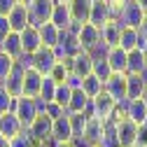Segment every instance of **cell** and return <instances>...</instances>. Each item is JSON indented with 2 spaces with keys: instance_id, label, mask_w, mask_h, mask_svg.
I'll list each match as a JSON object with an SVG mask.
<instances>
[{
  "instance_id": "6",
  "label": "cell",
  "mask_w": 147,
  "mask_h": 147,
  "mask_svg": "<svg viewBox=\"0 0 147 147\" xmlns=\"http://www.w3.org/2000/svg\"><path fill=\"white\" fill-rule=\"evenodd\" d=\"M103 91L110 98H115V103H124L126 100V72H112L103 82Z\"/></svg>"
},
{
  "instance_id": "22",
  "label": "cell",
  "mask_w": 147,
  "mask_h": 147,
  "mask_svg": "<svg viewBox=\"0 0 147 147\" xmlns=\"http://www.w3.org/2000/svg\"><path fill=\"white\" fill-rule=\"evenodd\" d=\"M91 3H94V0H70V3H68V9H70V16H72V24H75V26L89 21Z\"/></svg>"
},
{
  "instance_id": "5",
  "label": "cell",
  "mask_w": 147,
  "mask_h": 147,
  "mask_svg": "<svg viewBox=\"0 0 147 147\" xmlns=\"http://www.w3.org/2000/svg\"><path fill=\"white\" fill-rule=\"evenodd\" d=\"M51 49H54V54H56V59H65V56H75L82 47H80V42L75 38V30L68 28V30H61L59 42L54 45Z\"/></svg>"
},
{
  "instance_id": "54",
  "label": "cell",
  "mask_w": 147,
  "mask_h": 147,
  "mask_svg": "<svg viewBox=\"0 0 147 147\" xmlns=\"http://www.w3.org/2000/svg\"><path fill=\"white\" fill-rule=\"evenodd\" d=\"M56 3H70V0H56Z\"/></svg>"
},
{
  "instance_id": "53",
  "label": "cell",
  "mask_w": 147,
  "mask_h": 147,
  "mask_svg": "<svg viewBox=\"0 0 147 147\" xmlns=\"http://www.w3.org/2000/svg\"><path fill=\"white\" fill-rule=\"evenodd\" d=\"M16 3H24V5H28V3H30V0H16Z\"/></svg>"
},
{
  "instance_id": "44",
  "label": "cell",
  "mask_w": 147,
  "mask_h": 147,
  "mask_svg": "<svg viewBox=\"0 0 147 147\" xmlns=\"http://www.w3.org/2000/svg\"><path fill=\"white\" fill-rule=\"evenodd\" d=\"M14 3H16V0H0V14H7Z\"/></svg>"
},
{
  "instance_id": "19",
  "label": "cell",
  "mask_w": 147,
  "mask_h": 147,
  "mask_svg": "<svg viewBox=\"0 0 147 147\" xmlns=\"http://www.w3.org/2000/svg\"><path fill=\"white\" fill-rule=\"evenodd\" d=\"M103 56H105V61H107V65H110L112 72H126V51L119 45L107 47Z\"/></svg>"
},
{
  "instance_id": "48",
  "label": "cell",
  "mask_w": 147,
  "mask_h": 147,
  "mask_svg": "<svg viewBox=\"0 0 147 147\" xmlns=\"http://www.w3.org/2000/svg\"><path fill=\"white\" fill-rule=\"evenodd\" d=\"M136 3H138V5H140V7H142V12H145V14H147V0H136Z\"/></svg>"
},
{
  "instance_id": "13",
  "label": "cell",
  "mask_w": 147,
  "mask_h": 147,
  "mask_svg": "<svg viewBox=\"0 0 147 147\" xmlns=\"http://www.w3.org/2000/svg\"><path fill=\"white\" fill-rule=\"evenodd\" d=\"M56 54H54L51 47H40L38 51L33 54V68L42 72V75H49V70L54 68V63H56Z\"/></svg>"
},
{
  "instance_id": "4",
  "label": "cell",
  "mask_w": 147,
  "mask_h": 147,
  "mask_svg": "<svg viewBox=\"0 0 147 147\" xmlns=\"http://www.w3.org/2000/svg\"><path fill=\"white\" fill-rule=\"evenodd\" d=\"M12 112L19 117V121L24 124V128L30 126V121L38 115V107H35V98H28V96H16L14 98V105H12Z\"/></svg>"
},
{
  "instance_id": "1",
  "label": "cell",
  "mask_w": 147,
  "mask_h": 147,
  "mask_svg": "<svg viewBox=\"0 0 147 147\" xmlns=\"http://www.w3.org/2000/svg\"><path fill=\"white\" fill-rule=\"evenodd\" d=\"M138 126H140V124H136L133 119H128V117L115 119V138H117L119 147H133V145H136Z\"/></svg>"
},
{
  "instance_id": "47",
  "label": "cell",
  "mask_w": 147,
  "mask_h": 147,
  "mask_svg": "<svg viewBox=\"0 0 147 147\" xmlns=\"http://www.w3.org/2000/svg\"><path fill=\"white\" fill-rule=\"evenodd\" d=\"M54 147H75V142L68 140V142H54Z\"/></svg>"
},
{
  "instance_id": "8",
  "label": "cell",
  "mask_w": 147,
  "mask_h": 147,
  "mask_svg": "<svg viewBox=\"0 0 147 147\" xmlns=\"http://www.w3.org/2000/svg\"><path fill=\"white\" fill-rule=\"evenodd\" d=\"M75 38H77V42H80V47L82 49H86V51H91L98 42H100V28L98 26H94V24H80L77 28H75Z\"/></svg>"
},
{
  "instance_id": "9",
  "label": "cell",
  "mask_w": 147,
  "mask_h": 147,
  "mask_svg": "<svg viewBox=\"0 0 147 147\" xmlns=\"http://www.w3.org/2000/svg\"><path fill=\"white\" fill-rule=\"evenodd\" d=\"M24 70H26L24 65L14 63V68L9 70V75H7L3 82H0V86H3L9 96H14V98L24 94Z\"/></svg>"
},
{
  "instance_id": "45",
  "label": "cell",
  "mask_w": 147,
  "mask_h": 147,
  "mask_svg": "<svg viewBox=\"0 0 147 147\" xmlns=\"http://www.w3.org/2000/svg\"><path fill=\"white\" fill-rule=\"evenodd\" d=\"M138 30H140V35H142V40L147 42V14L142 16V21H140V26H138Z\"/></svg>"
},
{
  "instance_id": "23",
  "label": "cell",
  "mask_w": 147,
  "mask_h": 147,
  "mask_svg": "<svg viewBox=\"0 0 147 147\" xmlns=\"http://www.w3.org/2000/svg\"><path fill=\"white\" fill-rule=\"evenodd\" d=\"M147 70L145 56H142V49H131L126 51V72L128 75H142Z\"/></svg>"
},
{
  "instance_id": "18",
  "label": "cell",
  "mask_w": 147,
  "mask_h": 147,
  "mask_svg": "<svg viewBox=\"0 0 147 147\" xmlns=\"http://www.w3.org/2000/svg\"><path fill=\"white\" fill-rule=\"evenodd\" d=\"M42 72H38L33 65L24 70V96L28 98H35V96H40V84H42Z\"/></svg>"
},
{
  "instance_id": "35",
  "label": "cell",
  "mask_w": 147,
  "mask_h": 147,
  "mask_svg": "<svg viewBox=\"0 0 147 147\" xmlns=\"http://www.w3.org/2000/svg\"><path fill=\"white\" fill-rule=\"evenodd\" d=\"M70 94H72V89L63 82V84H56V94H54V100H56L63 110L68 107V100H70Z\"/></svg>"
},
{
  "instance_id": "46",
  "label": "cell",
  "mask_w": 147,
  "mask_h": 147,
  "mask_svg": "<svg viewBox=\"0 0 147 147\" xmlns=\"http://www.w3.org/2000/svg\"><path fill=\"white\" fill-rule=\"evenodd\" d=\"M35 147H54V140H42V142H35Z\"/></svg>"
},
{
  "instance_id": "25",
  "label": "cell",
  "mask_w": 147,
  "mask_h": 147,
  "mask_svg": "<svg viewBox=\"0 0 147 147\" xmlns=\"http://www.w3.org/2000/svg\"><path fill=\"white\" fill-rule=\"evenodd\" d=\"M0 49H3L5 54H9L12 59H19L24 49H21V38H19V33L16 30H9L3 40H0Z\"/></svg>"
},
{
  "instance_id": "10",
  "label": "cell",
  "mask_w": 147,
  "mask_h": 147,
  "mask_svg": "<svg viewBox=\"0 0 147 147\" xmlns=\"http://www.w3.org/2000/svg\"><path fill=\"white\" fill-rule=\"evenodd\" d=\"M142 16H145V12H142V7L136 3V0H126V5L121 7V12H119V24L121 26H131V28H138L140 26V21H142Z\"/></svg>"
},
{
  "instance_id": "20",
  "label": "cell",
  "mask_w": 147,
  "mask_h": 147,
  "mask_svg": "<svg viewBox=\"0 0 147 147\" xmlns=\"http://www.w3.org/2000/svg\"><path fill=\"white\" fill-rule=\"evenodd\" d=\"M49 21L56 26L59 30H68V28L75 26V24H72V16H70V9H68V3H56V5H54Z\"/></svg>"
},
{
  "instance_id": "33",
  "label": "cell",
  "mask_w": 147,
  "mask_h": 147,
  "mask_svg": "<svg viewBox=\"0 0 147 147\" xmlns=\"http://www.w3.org/2000/svg\"><path fill=\"white\" fill-rule=\"evenodd\" d=\"M68 117H70V126H72V136H75V138H82L89 115H84V112H72V115H68ZM75 138H72V140H75Z\"/></svg>"
},
{
  "instance_id": "2",
  "label": "cell",
  "mask_w": 147,
  "mask_h": 147,
  "mask_svg": "<svg viewBox=\"0 0 147 147\" xmlns=\"http://www.w3.org/2000/svg\"><path fill=\"white\" fill-rule=\"evenodd\" d=\"M54 5H56V0H30L26 5L28 7V16H30V26L40 28L42 24H47L51 19Z\"/></svg>"
},
{
  "instance_id": "37",
  "label": "cell",
  "mask_w": 147,
  "mask_h": 147,
  "mask_svg": "<svg viewBox=\"0 0 147 147\" xmlns=\"http://www.w3.org/2000/svg\"><path fill=\"white\" fill-rule=\"evenodd\" d=\"M9 147H35V140L26 133V128L19 133V136H14V138H9Z\"/></svg>"
},
{
  "instance_id": "11",
  "label": "cell",
  "mask_w": 147,
  "mask_h": 147,
  "mask_svg": "<svg viewBox=\"0 0 147 147\" xmlns=\"http://www.w3.org/2000/svg\"><path fill=\"white\" fill-rule=\"evenodd\" d=\"M7 16V21H9V28L12 30H24L26 26H30V16H28V7L24 5V3H14L12 5V9L5 14Z\"/></svg>"
},
{
  "instance_id": "14",
  "label": "cell",
  "mask_w": 147,
  "mask_h": 147,
  "mask_svg": "<svg viewBox=\"0 0 147 147\" xmlns=\"http://www.w3.org/2000/svg\"><path fill=\"white\" fill-rule=\"evenodd\" d=\"M124 51H131V49H142L145 47V40L138 28H131V26H121V33H119V42H117Z\"/></svg>"
},
{
  "instance_id": "29",
  "label": "cell",
  "mask_w": 147,
  "mask_h": 147,
  "mask_svg": "<svg viewBox=\"0 0 147 147\" xmlns=\"http://www.w3.org/2000/svg\"><path fill=\"white\" fill-rule=\"evenodd\" d=\"M126 117H128V119H133L136 124H142V119L147 117V105L142 103V98L126 100Z\"/></svg>"
},
{
  "instance_id": "34",
  "label": "cell",
  "mask_w": 147,
  "mask_h": 147,
  "mask_svg": "<svg viewBox=\"0 0 147 147\" xmlns=\"http://www.w3.org/2000/svg\"><path fill=\"white\" fill-rule=\"evenodd\" d=\"M54 94H56V82H54L49 75H45L42 84H40V98L45 103H49V100H54Z\"/></svg>"
},
{
  "instance_id": "12",
  "label": "cell",
  "mask_w": 147,
  "mask_h": 147,
  "mask_svg": "<svg viewBox=\"0 0 147 147\" xmlns=\"http://www.w3.org/2000/svg\"><path fill=\"white\" fill-rule=\"evenodd\" d=\"M75 136H72V126H70V117L68 112L56 117V119H51V140L54 142H68L72 140Z\"/></svg>"
},
{
  "instance_id": "31",
  "label": "cell",
  "mask_w": 147,
  "mask_h": 147,
  "mask_svg": "<svg viewBox=\"0 0 147 147\" xmlns=\"http://www.w3.org/2000/svg\"><path fill=\"white\" fill-rule=\"evenodd\" d=\"M82 91H84L89 98H94V96H98L100 91H103V82L94 75V72H89L86 77H82Z\"/></svg>"
},
{
  "instance_id": "52",
  "label": "cell",
  "mask_w": 147,
  "mask_h": 147,
  "mask_svg": "<svg viewBox=\"0 0 147 147\" xmlns=\"http://www.w3.org/2000/svg\"><path fill=\"white\" fill-rule=\"evenodd\" d=\"M140 126H142V128H145V131H147V117L142 119V124H140Z\"/></svg>"
},
{
  "instance_id": "39",
  "label": "cell",
  "mask_w": 147,
  "mask_h": 147,
  "mask_svg": "<svg viewBox=\"0 0 147 147\" xmlns=\"http://www.w3.org/2000/svg\"><path fill=\"white\" fill-rule=\"evenodd\" d=\"M45 115L47 117H51V119H56V117H61V115H65V110L56 103V100H49L47 105H45Z\"/></svg>"
},
{
  "instance_id": "50",
  "label": "cell",
  "mask_w": 147,
  "mask_h": 147,
  "mask_svg": "<svg viewBox=\"0 0 147 147\" xmlns=\"http://www.w3.org/2000/svg\"><path fill=\"white\" fill-rule=\"evenodd\" d=\"M140 98H142V103L147 105V84H145V91H142V96H140Z\"/></svg>"
},
{
  "instance_id": "42",
  "label": "cell",
  "mask_w": 147,
  "mask_h": 147,
  "mask_svg": "<svg viewBox=\"0 0 147 147\" xmlns=\"http://www.w3.org/2000/svg\"><path fill=\"white\" fill-rule=\"evenodd\" d=\"M65 84H68L70 89H80V86H82V77H77V75H72V72H70L68 80H65Z\"/></svg>"
},
{
  "instance_id": "26",
  "label": "cell",
  "mask_w": 147,
  "mask_h": 147,
  "mask_svg": "<svg viewBox=\"0 0 147 147\" xmlns=\"http://www.w3.org/2000/svg\"><path fill=\"white\" fill-rule=\"evenodd\" d=\"M89 103H91V98L82 91V86L80 89H72V94H70V100H68V107H65V112L68 115H72V112H84L86 115V107H89Z\"/></svg>"
},
{
  "instance_id": "38",
  "label": "cell",
  "mask_w": 147,
  "mask_h": 147,
  "mask_svg": "<svg viewBox=\"0 0 147 147\" xmlns=\"http://www.w3.org/2000/svg\"><path fill=\"white\" fill-rule=\"evenodd\" d=\"M12 105H14V96H9L7 91L0 86V115H3V112H9Z\"/></svg>"
},
{
  "instance_id": "41",
  "label": "cell",
  "mask_w": 147,
  "mask_h": 147,
  "mask_svg": "<svg viewBox=\"0 0 147 147\" xmlns=\"http://www.w3.org/2000/svg\"><path fill=\"white\" fill-rule=\"evenodd\" d=\"M9 30H12V28H9L7 16H5V14H0V40H3V38H5V35H7Z\"/></svg>"
},
{
  "instance_id": "55",
  "label": "cell",
  "mask_w": 147,
  "mask_h": 147,
  "mask_svg": "<svg viewBox=\"0 0 147 147\" xmlns=\"http://www.w3.org/2000/svg\"><path fill=\"white\" fill-rule=\"evenodd\" d=\"M133 147H142V145H133Z\"/></svg>"
},
{
  "instance_id": "24",
  "label": "cell",
  "mask_w": 147,
  "mask_h": 147,
  "mask_svg": "<svg viewBox=\"0 0 147 147\" xmlns=\"http://www.w3.org/2000/svg\"><path fill=\"white\" fill-rule=\"evenodd\" d=\"M110 19H112V14H110L105 0H94V3H91V12H89V24H94V26L100 28Z\"/></svg>"
},
{
  "instance_id": "49",
  "label": "cell",
  "mask_w": 147,
  "mask_h": 147,
  "mask_svg": "<svg viewBox=\"0 0 147 147\" xmlns=\"http://www.w3.org/2000/svg\"><path fill=\"white\" fill-rule=\"evenodd\" d=\"M0 147H9V140L5 136H0Z\"/></svg>"
},
{
  "instance_id": "36",
  "label": "cell",
  "mask_w": 147,
  "mask_h": 147,
  "mask_svg": "<svg viewBox=\"0 0 147 147\" xmlns=\"http://www.w3.org/2000/svg\"><path fill=\"white\" fill-rule=\"evenodd\" d=\"M14 63H16V59H12L9 54H5L3 49H0V82L9 75V70L14 68Z\"/></svg>"
},
{
  "instance_id": "3",
  "label": "cell",
  "mask_w": 147,
  "mask_h": 147,
  "mask_svg": "<svg viewBox=\"0 0 147 147\" xmlns=\"http://www.w3.org/2000/svg\"><path fill=\"white\" fill-rule=\"evenodd\" d=\"M115 107H117L115 98H110L105 91H100L98 96L91 98V103H89V115H91V117H96V119H100V121H107L110 117H112Z\"/></svg>"
},
{
  "instance_id": "56",
  "label": "cell",
  "mask_w": 147,
  "mask_h": 147,
  "mask_svg": "<svg viewBox=\"0 0 147 147\" xmlns=\"http://www.w3.org/2000/svg\"><path fill=\"white\" fill-rule=\"evenodd\" d=\"M145 147H147V145H145Z\"/></svg>"
},
{
  "instance_id": "21",
  "label": "cell",
  "mask_w": 147,
  "mask_h": 147,
  "mask_svg": "<svg viewBox=\"0 0 147 147\" xmlns=\"http://www.w3.org/2000/svg\"><path fill=\"white\" fill-rule=\"evenodd\" d=\"M103 133H105V121H100V119H96V117H89V119H86V126H84L82 138H84L86 142H91L94 147H98Z\"/></svg>"
},
{
  "instance_id": "28",
  "label": "cell",
  "mask_w": 147,
  "mask_h": 147,
  "mask_svg": "<svg viewBox=\"0 0 147 147\" xmlns=\"http://www.w3.org/2000/svg\"><path fill=\"white\" fill-rule=\"evenodd\" d=\"M145 77L142 75H128L126 72V100H133V98H140L142 91H145Z\"/></svg>"
},
{
  "instance_id": "40",
  "label": "cell",
  "mask_w": 147,
  "mask_h": 147,
  "mask_svg": "<svg viewBox=\"0 0 147 147\" xmlns=\"http://www.w3.org/2000/svg\"><path fill=\"white\" fill-rule=\"evenodd\" d=\"M105 5L110 9V14H112V19H117L119 12H121V7L126 5V0H105Z\"/></svg>"
},
{
  "instance_id": "32",
  "label": "cell",
  "mask_w": 147,
  "mask_h": 147,
  "mask_svg": "<svg viewBox=\"0 0 147 147\" xmlns=\"http://www.w3.org/2000/svg\"><path fill=\"white\" fill-rule=\"evenodd\" d=\"M91 72L100 80V82H105L110 75H112V70H110V65H107V61H105V56H94V63H91Z\"/></svg>"
},
{
  "instance_id": "17",
  "label": "cell",
  "mask_w": 147,
  "mask_h": 147,
  "mask_svg": "<svg viewBox=\"0 0 147 147\" xmlns=\"http://www.w3.org/2000/svg\"><path fill=\"white\" fill-rule=\"evenodd\" d=\"M21 131H24V124L19 121V117H16L12 110L0 115V136H5V138L9 140V138H14V136H19Z\"/></svg>"
},
{
  "instance_id": "15",
  "label": "cell",
  "mask_w": 147,
  "mask_h": 147,
  "mask_svg": "<svg viewBox=\"0 0 147 147\" xmlns=\"http://www.w3.org/2000/svg\"><path fill=\"white\" fill-rule=\"evenodd\" d=\"M19 38H21V49H24V54H35V51L42 47L40 28H35V26H26L24 30H19Z\"/></svg>"
},
{
  "instance_id": "7",
  "label": "cell",
  "mask_w": 147,
  "mask_h": 147,
  "mask_svg": "<svg viewBox=\"0 0 147 147\" xmlns=\"http://www.w3.org/2000/svg\"><path fill=\"white\" fill-rule=\"evenodd\" d=\"M26 133H28L35 142L51 140V117H47L45 112H38L35 119L30 121V126L26 128Z\"/></svg>"
},
{
  "instance_id": "43",
  "label": "cell",
  "mask_w": 147,
  "mask_h": 147,
  "mask_svg": "<svg viewBox=\"0 0 147 147\" xmlns=\"http://www.w3.org/2000/svg\"><path fill=\"white\" fill-rule=\"evenodd\" d=\"M136 145H147V131H145V128L142 126H138V136H136Z\"/></svg>"
},
{
  "instance_id": "51",
  "label": "cell",
  "mask_w": 147,
  "mask_h": 147,
  "mask_svg": "<svg viewBox=\"0 0 147 147\" xmlns=\"http://www.w3.org/2000/svg\"><path fill=\"white\" fill-rule=\"evenodd\" d=\"M142 56H145V63H147V42H145V47H142Z\"/></svg>"
},
{
  "instance_id": "27",
  "label": "cell",
  "mask_w": 147,
  "mask_h": 147,
  "mask_svg": "<svg viewBox=\"0 0 147 147\" xmlns=\"http://www.w3.org/2000/svg\"><path fill=\"white\" fill-rule=\"evenodd\" d=\"M119 33H121V24L119 19H110L100 26V40L107 45V47H112L119 42Z\"/></svg>"
},
{
  "instance_id": "30",
  "label": "cell",
  "mask_w": 147,
  "mask_h": 147,
  "mask_svg": "<svg viewBox=\"0 0 147 147\" xmlns=\"http://www.w3.org/2000/svg\"><path fill=\"white\" fill-rule=\"evenodd\" d=\"M59 35H61V30L54 26L51 21H47V24L40 26V40H42V47H54V45L59 42Z\"/></svg>"
},
{
  "instance_id": "16",
  "label": "cell",
  "mask_w": 147,
  "mask_h": 147,
  "mask_svg": "<svg viewBox=\"0 0 147 147\" xmlns=\"http://www.w3.org/2000/svg\"><path fill=\"white\" fill-rule=\"evenodd\" d=\"M91 63H94V56L86 51V49H80L75 56L70 59V72L77 77H86L91 72Z\"/></svg>"
}]
</instances>
